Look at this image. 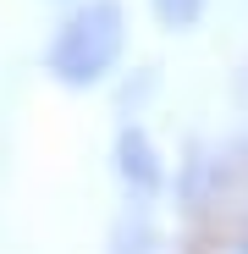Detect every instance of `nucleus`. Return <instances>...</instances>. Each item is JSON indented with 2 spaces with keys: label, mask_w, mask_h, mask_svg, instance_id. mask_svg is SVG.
I'll return each instance as SVG.
<instances>
[{
  "label": "nucleus",
  "mask_w": 248,
  "mask_h": 254,
  "mask_svg": "<svg viewBox=\"0 0 248 254\" xmlns=\"http://www.w3.org/2000/svg\"><path fill=\"white\" fill-rule=\"evenodd\" d=\"M160 89V72L154 66H138L127 83H121V89H116V105H121V116H144V100Z\"/></svg>",
  "instance_id": "39448f33"
},
{
  "label": "nucleus",
  "mask_w": 248,
  "mask_h": 254,
  "mask_svg": "<svg viewBox=\"0 0 248 254\" xmlns=\"http://www.w3.org/2000/svg\"><path fill=\"white\" fill-rule=\"evenodd\" d=\"M127 39H133V17L121 0H72L55 17L45 50H39V66H45V77L55 89L94 94L121 77Z\"/></svg>",
  "instance_id": "f257e3e1"
},
{
  "label": "nucleus",
  "mask_w": 248,
  "mask_h": 254,
  "mask_svg": "<svg viewBox=\"0 0 248 254\" xmlns=\"http://www.w3.org/2000/svg\"><path fill=\"white\" fill-rule=\"evenodd\" d=\"M110 177L127 204H160L171 193V155L160 149V138L149 133V122L121 116L110 133Z\"/></svg>",
  "instance_id": "f03ea898"
},
{
  "label": "nucleus",
  "mask_w": 248,
  "mask_h": 254,
  "mask_svg": "<svg viewBox=\"0 0 248 254\" xmlns=\"http://www.w3.org/2000/svg\"><path fill=\"white\" fill-rule=\"evenodd\" d=\"M105 254H177L171 232L160 227L154 204H121L105 232Z\"/></svg>",
  "instance_id": "7ed1b4c3"
},
{
  "label": "nucleus",
  "mask_w": 248,
  "mask_h": 254,
  "mask_svg": "<svg viewBox=\"0 0 248 254\" xmlns=\"http://www.w3.org/2000/svg\"><path fill=\"white\" fill-rule=\"evenodd\" d=\"M149 17L165 33H193L204 17H210V0H149Z\"/></svg>",
  "instance_id": "20e7f679"
}]
</instances>
